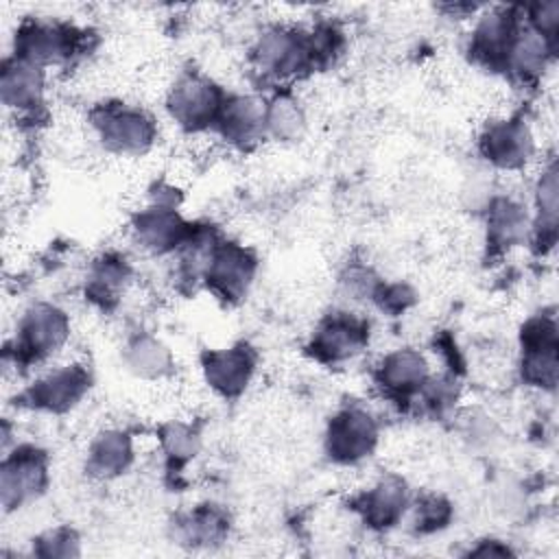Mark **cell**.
I'll list each match as a JSON object with an SVG mask.
<instances>
[{
  "label": "cell",
  "mask_w": 559,
  "mask_h": 559,
  "mask_svg": "<svg viewBox=\"0 0 559 559\" xmlns=\"http://www.w3.org/2000/svg\"><path fill=\"white\" fill-rule=\"evenodd\" d=\"M92 127L96 129L103 146L118 155L146 153L157 135L155 120L124 103H103L92 111Z\"/></svg>",
  "instance_id": "obj_1"
},
{
  "label": "cell",
  "mask_w": 559,
  "mask_h": 559,
  "mask_svg": "<svg viewBox=\"0 0 559 559\" xmlns=\"http://www.w3.org/2000/svg\"><path fill=\"white\" fill-rule=\"evenodd\" d=\"M251 66L258 74L273 81L293 79L312 68L308 33L273 26L258 35L251 48Z\"/></svg>",
  "instance_id": "obj_2"
},
{
  "label": "cell",
  "mask_w": 559,
  "mask_h": 559,
  "mask_svg": "<svg viewBox=\"0 0 559 559\" xmlns=\"http://www.w3.org/2000/svg\"><path fill=\"white\" fill-rule=\"evenodd\" d=\"M70 336V319L55 304H33L17 323L13 345L15 365H31L57 354Z\"/></svg>",
  "instance_id": "obj_3"
},
{
  "label": "cell",
  "mask_w": 559,
  "mask_h": 559,
  "mask_svg": "<svg viewBox=\"0 0 559 559\" xmlns=\"http://www.w3.org/2000/svg\"><path fill=\"white\" fill-rule=\"evenodd\" d=\"M225 96L227 94L212 79L188 72L168 90L166 109L183 131L197 133L216 124Z\"/></svg>",
  "instance_id": "obj_4"
},
{
  "label": "cell",
  "mask_w": 559,
  "mask_h": 559,
  "mask_svg": "<svg viewBox=\"0 0 559 559\" xmlns=\"http://www.w3.org/2000/svg\"><path fill=\"white\" fill-rule=\"evenodd\" d=\"M48 485V456L35 445H17L0 465V502L4 511L35 500Z\"/></svg>",
  "instance_id": "obj_5"
},
{
  "label": "cell",
  "mask_w": 559,
  "mask_h": 559,
  "mask_svg": "<svg viewBox=\"0 0 559 559\" xmlns=\"http://www.w3.org/2000/svg\"><path fill=\"white\" fill-rule=\"evenodd\" d=\"M378 443V424L360 406L338 411L325 430L328 456L336 463L352 465L367 459Z\"/></svg>",
  "instance_id": "obj_6"
},
{
  "label": "cell",
  "mask_w": 559,
  "mask_h": 559,
  "mask_svg": "<svg viewBox=\"0 0 559 559\" xmlns=\"http://www.w3.org/2000/svg\"><path fill=\"white\" fill-rule=\"evenodd\" d=\"M255 269L258 260L247 247L229 240H218L203 280L216 297L234 304L247 295Z\"/></svg>",
  "instance_id": "obj_7"
},
{
  "label": "cell",
  "mask_w": 559,
  "mask_h": 559,
  "mask_svg": "<svg viewBox=\"0 0 559 559\" xmlns=\"http://www.w3.org/2000/svg\"><path fill=\"white\" fill-rule=\"evenodd\" d=\"M81 33L68 24L57 22H26L15 33L13 57L26 59L35 66H52L76 55Z\"/></svg>",
  "instance_id": "obj_8"
},
{
  "label": "cell",
  "mask_w": 559,
  "mask_h": 559,
  "mask_svg": "<svg viewBox=\"0 0 559 559\" xmlns=\"http://www.w3.org/2000/svg\"><path fill=\"white\" fill-rule=\"evenodd\" d=\"M369 341V323L352 312H332L314 330L310 354L328 365L354 358Z\"/></svg>",
  "instance_id": "obj_9"
},
{
  "label": "cell",
  "mask_w": 559,
  "mask_h": 559,
  "mask_svg": "<svg viewBox=\"0 0 559 559\" xmlns=\"http://www.w3.org/2000/svg\"><path fill=\"white\" fill-rule=\"evenodd\" d=\"M522 378L539 389L557 384V325L552 317L528 319L522 328Z\"/></svg>",
  "instance_id": "obj_10"
},
{
  "label": "cell",
  "mask_w": 559,
  "mask_h": 559,
  "mask_svg": "<svg viewBox=\"0 0 559 559\" xmlns=\"http://www.w3.org/2000/svg\"><path fill=\"white\" fill-rule=\"evenodd\" d=\"M483 157L502 170L522 168L535 148L528 124L520 118L491 120L478 140Z\"/></svg>",
  "instance_id": "obj_11"
},
{
  "label": "cell",
  "mask_w": 559,
  "mask_h": 559,
  "mask_svg": "<svg viewBox=\"0 0 559 559\" xmlns=\"http://www.w3.org/2000/svg\"><path fill=\"white\" fill-rule=\"evenodd\" d=\"M520 24L522 17L511 7L491 9L483 13L472 31V57L491 70H504V61Z\"/></svg>",
  "instance_id": "obj_12"
},
{
  "label": "cell",
  "mask_w": 559,
  "mask_h": 559,
  "mask_svg": "<svg viewBox=\"0 0 559 559\" xmlns=\"http://www.w3.org/2000/svg\"><path fill=\"white\" fill-rule=\"evenodd\" d=\"M90 389V373L81 365L59 367L24 391L28 406L48 413H66L74 408Z\"/></svg>",
  "instance_id": "obj_13"
},
{
  "label": "cell",
  "mask_w": 559,
  "mask_h": 559,
  "mask_svg": "<svg viewBox=\"0 0 559 559\" xmlns=\"http://www.w3.org/2000/svg\"><path fill=\"white\" fill-rule=\"evenodd\" d=\"M205 382L223 397H238L255 371V352L240 343L227 349L205 352L201 358Z\"/></svg>",
  "instance_id": "obj_14"
},
{
  "label": "cell",
  "mask_w": 559,
  "mask_h": 559,
  "mask_svg": "<svg viewBox=\"0 0 559 559\" xmlns=\"http://www.w3.org/2000/svg\"><path fill=\"white\" fill-rule=\"evenodd\" d=\"M214 129L236 146H249L266 135V103L251 94L225 96Z\"/></svg>",
  "instance_id": "obj_15"
},
{
  "label": "cell",
  "mask_w": 559,
  "mask_h": 559,
  "mask_svg": "<svg viewBox=\"0 0 559 559\" xmlns=\"http://www.w3.org/2000/svg\"><path fill=\"white\" fill-rule=\"evenodd\" d=\"M131 229L146 251L170 253L181 247L192 225H188L170 203H153L138 212Z\"/></svg>",
  "instance_id": "obj_16"
},
{
  "label": "cell",
  "mask_w": 559,
  "mask_h": 559,
  "mask_svg": "<svg viewBox=\"0 0 559 559\" xmlns=\"http://www.w3.org/2000/svg\"><path fill=\"white\" fill-rule=\"evenodd\" d=\"M376 380L389 397L406 402L408 397L419 395L421 389L428 384L430 369L424 354L404 347L386 354L380 360L376 369Z\"/></svg>",
  "instance_id": "obj_17"
},
{
  "label": "cell",
  "mask_w": 559,
  "mask_h": 559,
  "mask_svg": "<svg viewBox=\"0 0 559 559\" xmlns=\"http://www.w3.org/2000/svg\"><path fill=\"white\" fill-rule=\"evenodd\" d=\"M44 68L20 57H9L2 63L0 92L2 103L15 111H35L44 100Z\"/></svg>",
  "instance_id": "obj_18"
},
{
  "label": "cell",
  "mask_w": 559,
  "mask_h": 559,
  "mask_svg": "<svg viewBox=\"0 0 559 559\" xmlns=\"http://www.w3.org/2000/svg\"><path fill=\"white\" fill-rule=\"evenodd\" d=\"M408 507V491L404 480L386 476L367 489L358 502L356 511L362 515L365 524L376 531H386L395 526Z\"/></svg>",
  "instance_id": "obj_19"
},
{
  "label": "cell",
  "mask_w": 559,
  "mask_h": 559,
  "mask_svg": "<svg viewBox=\"0 0 559 559\" xmlns=\"http://www.w3.org/2000/svg\"><path fill=\"white\" fill-rule=\"evenodd\" d=\"M555 41L546 39L528 24H520L504 61V72H511L520 81H537L555 57Z\"/></svg>",
  "instance_id": "obj_20"
},
{
  "label": "cell",
  "mask_w": 559,
  "mask_h": 559,
  "mask_svg": "<svg viewBox=\"0 0 559 559\" xmlns=\"http://www.w3.org/2000/svg\"><path fill=\"white\" fill-rule=\"evenodd\" d=\"M133 461L131 437L122 430H103L90 445L87 472L96 478H116Z\"/></svg>",
  "instance_id": "obj_21"
},
{
  "label": "cell",
  "mask_w": 559,
  "mask_h": 559,
  "mask_svg": "<svg viewBox=\"0 0 559 559\" xmlns=\"http://www.w3.org/2000/svg\"><path fill=\"white\" fill-rule=\"evenodd\" d=\"M526 234V212L511 199H496L487 212V242L496 249L518 245Z\"/></svg>",
  "instance_id": "obj_22"
},
{
  "label": "cell",
  "mask_w": 559,
  "mask_h": 559,
  "mask_svg": "<svg viewBox=\"0 0 559 559\" xmlns=\"http://www.w3.org/2000/svg\"><path fill=\"white\" fill-rule=\"evenodd\" d=\"M227 515L212 504H203L177 522V537L190 546H212L227 535Z\"/></svg>",
  "instance_id": "obj_23"
},
{
  "label": "cell",
  "mask_w": 559,
  "mask_h": 559,
  "mask_svg": "<svg viewBox=\"0 0 559 559\" xmlns=\"http://www.w3.org/2000/svg\"><path fill=\"white\" fill-rule=\"evenodd\" d=\"M127 362L142 378H162L170 373L173 356L168 347L151 334H138L127 345Z\"/></svg>",
  "instance_id": "obj_24"
},
{
  "label": "cell",
  "mask_w": 559,
  "mask_h": 559,
  "mask_svg": "<svg viewBox=\"0 0 559 559\" xmlns=\"http://www.w3.org/2000/svg\"><path fill=\"white\" fill-rule=\"evenodd\" d=\"M306 127V116L299 100L288 92H277L266 103V135L288 142L297 140Z\"/></svg>",
  "instance_id": "obj_25"
},
{
  "label": "cell",
  "mask_w": 559,
  "mask_h": 559,
  "mask_svg": "<svg viewBox=\"0 0 559 559\" xmlns=\"http://www.w3.org/2000/svg\"><path fill=\"white\" fill-rule=\"evenodd\" d=\"M127 280H129L127 262L118 255H105L92 269L87 293L94 301L105 306L118 299V295L124 290Z\"/></svg>",
  "instance_id": "obj_26"
},
{
  "label": "cell",
  "mask_w": 559,
  "mask_h": 559,
  "mask_svg": "<svg viewBox=\"0 0 559 559\" xmlns=\"http://www.w3.org/2000/svg\"><path fill=\"white\" fill-rule=\"evenodd\" d=\"M537 236L539 242L544 240L546 245L555 242V227H557V168L555 164L544 168L539 183H537Z\"/></svg>",
  "instance_id": "obj_27"
},
{
  "label": "cell",
  "mask_w": 559,
  "mask_h": 559,
  "mask_svg": "<svg viewBox=\"0 0 559 559\" xmlns=\"http://www.w3.org/2000/svg\"><path fill=\"white\" fill-rule=\"evenodd\" d=\"M162 448L170 465H183L199 452V435L188 424L170 421L162 428Z\"/></svg>",
  "instance_id": "obj_28"
},
{
  "label": "cell",
  "mask_w": 559,
  "mask_h": 559,
  "mask_svg": "<svg viewBox=\"0 0 559 559\" xmlns=\"http://www.w3.org/2000/svg\"><path fill=\"white\" fill-rule=\"evenodd\" d=\"M33 552L39 557H76L79 539L70 528H55L35 539Z\"/></svg>",
  "instance_id": "obj_29"
},
{
  "label": "cell",
  "mask_w": 559,
  "mask_h": 559,
  "mask_svg": "<svg viewBox=\"0 0 559 559\" xmlns=\"http://www.w3.org/2000/svg\"><path fill=\"white\" fill-rule=\"evenodd\" d=\"M526 24L535 28L539 35L557 44V28H559V2L548 0V2H535L533 7L526 9Z\"/></svg>",
  "instance_id": "obj_30"
},
{
  "label": "cell",
  "mask_w": 559,
  "mask_h": 559,
  "mask_svg": "<svg viewBox=\"0 0 559 559\" xmlns=\"http://www.w3.org/2000/svg\"><path fill=\"white\" fill-rule=\"evenodd\" d=\"M448 520H450V504L439 496L424 498L415 509V524L424 533L443 528Z\"/></svg>",
  "instance_id": "obj_31"
},
{
  "label": "cell",
  "mask_w": 559,
  "mask_h": 559,
  "mask_svg": "<svg viewBox=\"0 0 559 559\" xmlns=\"http://www.w3.org/2000/svg\"><path fill=\"white\" fill-rule=\"evenodd\" d=\"M373 295L378 297V301H380V308L384 310H391V312H400V310H404L406 306H408V301H411V290L406 288V286H402V284H393V286H382V288H378V290H373Z\"/></svg>",
  "instance_id": "obj_32"
}]
</instances>
